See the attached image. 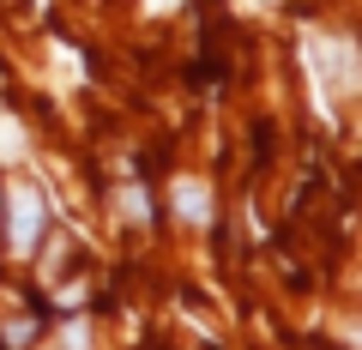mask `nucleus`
Listing matches in <instances>:
<instances>
[{
  "mask_svg": "<svg viewBox=\"0 0 362 350\" xmlns=\"http://www.w3.org/2000/svg\"><path fill=\"white\" fill-rule=\"evenodd\" d=\"M163 6H175V0H151V13H163Z\"/></svg>",
  "mask_w": 362,
  "mask_h": 350,
  "instance_id": "obj_7",
  "label": "nucleus"
},
{
  "mask_svg": "<svg viewBox=\"0 0 362 350\" xmlns=\"http://www.w3.org/2000/svg\"><path fill=\"white\" fill-rule=\"evenodd\" d=\"M6 211H13V223H6V247L25 259L30 247L42 242V218H49V211H42V194H37V187H13V194H6Z\"/></svg>",
  "mask_w": 362,
  "mask_h": 350,
  "instance_id": "obj_2",
  "label": "nucleus"
},
{
  "mask_svg": "<svg viewBox=\"0 0 362 350\" xmlns=\"http://www.w3.org/2000/svg\"><path fill=\"white\" fill-rule=\"evenodd\" d=\"M302 61H308V85L320 115L332 121V103L356 91V42L350 37H302Z\"/></svg>",
  "mask_w": 362,
  "mask_h": 350,
  "instance_id": "obj_1",
  "label": "nucleus"
},
{
  "mask_svg": "<svg viewBox=\"0 0 362 350\" xmlns=\"http://www.w3.org/2000/svg\"><path fill=\"white\" fill-rule=\"evenodd\" d=\"M115 206L121 211H127V223H151V199H145V187H121V194H115Z\"/></svg>",
  "mask_w": 362,
  "mask_h": 350,
  "instance_id": "obj_4",
  "label": "nucleus"
},
{
  "mask_svg": "<svg viewBox=\"0 0 362 350\" xmlns=\"http://www.w3.org/2000/svg\"><path fill=\"white\" fill-rule=\"evenodd\" d=\"M66 350H90V332H85V320H78V326H66Z\"/></svg>",
  "mask_w": 362,
  "mask_h": 350,
  "instance_id": "obj_6",
  "label": "nucleus"
},
{
  "mask_svg": "<svg viewBox=\"0 0 362 350\" xmlns=\"http://www.w3.org/2000/svg\"><path fill=\"white\" fill-rule=\"evenodd\" d=\"M13 157H25V133H18V121L0 115V163H13Z\"/></svg>",
  "mask_w": 362,
  "mask_h": 350,
  "instance_id": "obj_5",
  "label": "nucleus"
},
{
  "mask_svg": "<svg viewBox=\"0 0 362 350\" xmlns=\"http://www.w3.org/2000/svg\"><path fill=\"white\" fill-rule=\"evenodd\" d=\"M169 199H175V211H181L187 223H206V218H211V194H206L199 182H175V187H169Z\"/></svg>",
  "mask_w": 362,
  "mask_h": 350,
  "instance_id": "obj_3",
  "label": "nucleus"
}]
</instances>
